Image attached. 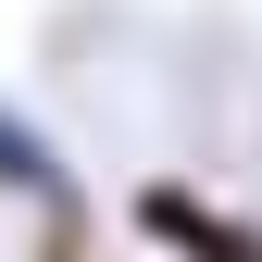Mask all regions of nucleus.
I'll return each mask as SVG.
<instances>
[{
    "instance_id": "nucleus-2",
    "label": "nucleus",
    "mask_w": 262,
    "mask_h": 262,
    "mask_svg": "<svg viewBox=\"0 0 262 262\" xmlns=\"http://www.w3.org/2000/svg\"><path fill=\"white\" fill-rule=\"evenodd\" d=\"M0 187L50 212V237H38V262H75V250H88V212H75V175H62V150H50L38 125L13 113V100H0Z\"/></svg>"
},
{
    "instance_id": "nucleus-1",
    "label": "nucleus",
    "mask_w": 262,
    "mask_h": 262,
    "mask_svg": "<svg viewBox=\"0 0 262 262\" xmlns=\"http://www.w3.org/2000/svg\"><path fill=\"white\" fill-rule=\"evenodd\" d=\"M125 225H138L162 262H262V225L225 212V200H200L187 175H150L138 200H125Z\"/></svg>"
}]
</instances>
